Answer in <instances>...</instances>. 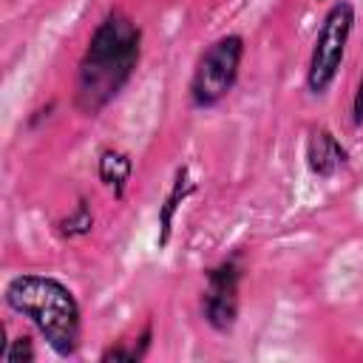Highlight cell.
<instances>
[{"instance_id": "obj_7", "label": "cell", "mask_w": 363, "mask_h": 363, "mask_svg": "<svg viewBox=\"0 0 363 363\" xmlns=\"http://www.w3.org/2000/svg\"><path fill=\"white\" fill-rule=\"evenodd\" d=\"M199 190V184L190 176V164H179L173 170V182L170 190L164 193L162 204H159V235H156V247L164 250L173 238V227H176V216L184 207V201Z\"/></svg>"}, {"instance_id": "obj_6", "label": "cell", "mask_w": 363, "mask_h": 363, "mask_svg": "<svg viewBox=\"0 0 363 363\" xmlns=\"http://www.w3.org/2000/svg\"><path fill=\"white\" fill-rule=\"evenodd\" d=\"M306 167L318 179H332L349 164V150L329 128H312L306 136Z\"/></svg>"}, {"instance_id": "obj_3", "label": "cell", "mask_w": 363, "mask_h": 363, "mask_svg": "<svg viewBox=\"0 0 363 363\" xmlns=\"http://www.w3.org/2000/svg\"><path fill=\"white\" fill-rule=\"evenodd\" d=\"M244 51H247V43L241 34H221L199 54L190 77V88H187L193 108L199 111L216 108L235 88Z\"/></svg>"}, {"instance_id": "obj_4", "label": "cell", "mask_w": 363, "mask_h": 363, "mask_svg": "<svg viewBox=\"0 0 363 363\" xmlns=\"http://www.w3.org/2000/svg\"><path fill=\"white\" fill-rule=\"evenodd\" d=\"M354 20H357L354 3L349 0H335L326 9L309 51V65H306V91L312 96H323L337 79L349 37L354 31Z\"/></svg>"}, {"instance_id": "obj_2", "label": "cell", "mask_w": 363, "mask_h": 363, "mask_svg": "<svg viewBox=\"0 0 363 363\" xmlns=\"http://www.w3.org/2000/svg\"><path fill=\"white\" fill-rule=\"evenodd\" d=\"M3 303L23 315L57 357H74L82 346V309L77 295L54 275L23 272L9 278Z\"/></svg>"}, {"instance_id": "obj_9", "label": "cell", "mask_w": 363, "mask_h": 363, "mask_svg": "<svg viewBox=\"0 0 363 363\" xmlns=\"http://www.w3.org/2000/svg\"><path fill=\"white\" fill-rule=\"evenodd\" d=\"M150 346H153V323L147 320L145 326H142V332L133 337V340H122V343H116V346H108V349H102V354H99V360L102 363H139V360H145L147 357V352H150Z\"/></svg>"}, {"instance_id": "obj_11", "label": "cell", "mask_w": 363, "mask_h": 363, "mask_svg": "<svg viewBox=\"0 0 363 363\" xmlns=\"http://www.w3.org/2000/svg\"><path fill=\"white\" fill-rule=\"evenodd\" d=\"M3 360L9 363H31L37 360V349H34V337L31 335H17L14 340H6L0 349Z\"/></svg>"}, {"instance_id": "obj_10", "label": "cell", "mask_w": 363, "mask_h": 363, "mask_svg": "<svg viewBox=\"0 0 363 363\" xmlns=\"http://www.w3.org/2000/svg\"><path fill=\"white\" fill-rule=\"evenodd\" d=\"M94 224H96V218H94L91 201H88L85 196H79V199H77V204L68 210V216H62V218L57 221V235H60V238H65V241L85 238V235H91V233H94Z\"/></svg>"}, {"instance_id": "obj_5", "label": "cell", "mask_w": 363, "mask_h": 363, "mask_svg": "<svg viewBox=\"0 0 363 363\" xmlns=\"http://www.w3.org/2000/svg\"><path fill=\"white\" fill-rule=\"evenodd\" d=\"M241 281H244V258L238 250L204 272V289H201L199 312H201L204 323L218 335H230L238 323Z\"/></svg>"}, {"instance_id": "obj_8", "label": "cell", "mask_w": 363, "mask_h": 363, "mask_svg": "<svg viewBox=\"0 0 363 363\" xmlns=\"http://www.w3.org/2000/svg\"><path fill=\"white\" fill-rule=\"evenodd\" d=\"M96 176L113 193V199H125L128 182L133 176V159H130V153H125L119 147H102L99 150V159H96Z\"/></svg>"}, {"instance_id": "obj_1", "label": "cell", "mask_w": 363, "mask_h": 363, "mask_svg": "<svg viewBox=\"0 0 363 363\" xmlns=\"http://www.w3.org/2000/svg\"><path fill=\"white\" fill-rule=\"evenodd\" d=\"M142 60V26L122 9H108L96 23L74 79V108L99 116L133 79Z\"/></svg>"}, {"instance_id": "obj_12", "label": "cell", "mask_w": 363, "mask_h": 363, "mask_svg": "<svg viewBox=\"0 0 363 363\" xmlns=\"http://www.w3.org/2000/svg\"><path fill=\"white\" fill-rule=\"evenodd\" d=\"M352 122L354 125H363V77L354 88V96H352Z\"/></svg>"}]
</instances>
